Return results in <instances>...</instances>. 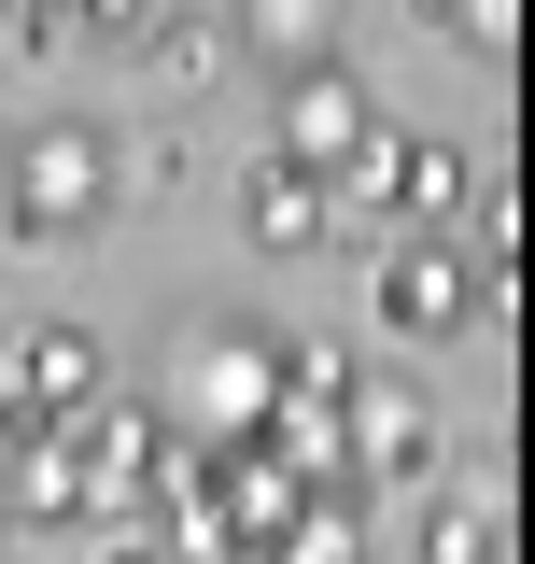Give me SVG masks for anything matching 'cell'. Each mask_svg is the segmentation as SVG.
Wrapping results in <instances>:
<instances>
[{
    "label": "cell",
    "instance_id": "cell-1",
    "mask_svg": "<svg viewBox=\"0 0 535 564\" xmlns=\"http://www.w3.org/2000/svg\"><path fill=\"white\" fill-rule=\"evenodd\" d=\"M113 198H128V141L99 128V113L14 128V155H0V240L14 254H85L113 226Z\"/></svg>",
    "mask_w": 535,
    "mask_h": 564
},
{
    "label": "cell",
    "instance_id": "cell-2",
    "mask_svg": "<svg viewBox=\"0 0 535 564\" xmlns=\"http://www.w3.org/2000/svg\"><path fill=\"white\" fill-rule=\"evenodd\" d=\"M367 141H381V99H367V70H352V57L282 70V99H268V155H282V170L338 184V170H367Z\"/></svg>",
    "mask_w": 535,
    "mask_h": 564
},
{
    "label": "cell",
    "instance_id": "cell-3",
    "mask_svg": "<svg viewBox=\"0 0 535 564\" xmlns=\"http://www.w3.org/2000/svg\"><path fill=\"white\" fill-rule=\"evenodd\" d=\"M99 325H29V339L0 352V423L14 437H70V423L99 410Z\"/></svg>",
    "mask_w": 535,
    "mask_h": 564
},
{
    "label": "cell",
    "instance_id": "cell-4",
    "mask_svg": "<svg viewBox=\"0 0 535 564\" xmlns=\"http://www.w3.org/2000/svg\"><path fill=\"white\" fill-rule=\"evenodd\" d=\"M367 311H381V339H466L479 325V282H466V254H451V240H395V254H381V269H367Z\"/></svg>",
    "mask_w": 535,
    "mask_h": 564
},
{
    "label": "cell",
    "instance_id": "cell-5",
    "mask_svg": "<svg viewBox=\"0 0 535 564\" xmlns=\"http://www.w3.org/2000/svg\"><path fill=\"white\" fill-rule=\"evenodd\" d=\"M352 184H367V198L395 212V240H451V226H466V198H479L451 141H395V128L367 141V170H352Z\"/></svg>",
    "mask_w": 535,
    "mask_h": 564
},
{
    "label": "cell",
    "instance_id": "cell-6",
    "mask_svg": "<svg viewBox=\"0 0 535 564\" xmlns=\"http://www.w3.org/2000/svg\"><path fill=\"white\" fill-rule=\"evenodd\" d=\"M0 522H14V536H70V522H99L85 437H14V452H0Z\"/></svg>",
    "mask_w": 535,
    "mask_h": 564
},
{
    "label": "cell",
    "instance_id": "cell-7",
    "mask_svg": "<svg viewBox=\"0 0 535 564\" xmlns=\"http://www.w3.org/2000/svg\"><path fill=\"white\" fill-rule=\"evenodd\" d=\"M198 395H211V423H226V437H254V423L282 410V325H254V311H211Z\"/></svg>",
    "mask_w": 535,
    "mask_h": 564
},
{
    "label": "cell",
    "instance_id": "cell-8",
    "mask_svg": "<svg viewBox=\"0 0 535 564\" xmlns=\"http://www.w3.org/2000/svg\"><path fill=\"white\" fill-rule=\"evenodd\" d=\"M338 437H352V480H423L437 466V410L408 381H352L338 395Z\"/></svg>",
    "mask_w": 535,
    "mask_h": 564
},
{
    "label": "cell",
    "instance_id": "cell-9",
    "mask_svg": "<svg viewBox=\"0 0 535 564\" xmlns=\"http://www.w3.org/2000/svg\"><path fill=\"white\" fill-rule=\"evenodd\" d=\"M325 226H338V184L282 170V155L240 170V240H254V254H325Z\"/></svg>",
    "mask_w": 535,
    "mask_h": 564
},
{
    "label": "cell",
    "instance_id": "cell-10",
    "mask_svg": "<svg viewBox=\"0 0 535 564\" xmlns=\"http://www.w3.org/2000/svg\"><path fill=\"white\" fill-rule=\"evenodd\" d=\"M254 564H367V480H310L296 522H282Z\"/></svg>",
    "mask_w": 535,
    "mask_h": 564
},
{
    "label": "cell",
    "instance_id": "cell-11",
    "mask_svg": "<svg viewBox=\"0 0 535 564\" xmlns=\"http://www.w3.org/2000/svg\"><path fill=\"white\" fill-rule=\"evenodd\" d=\"M128 57L155 70V85H211V70H226V14H155V0H141V14H128Z\"/></svg>",
    "mask_w": 535,
    "mask_h": 564
},
{
    "label": "cell",
    "instance_id": "cell-12",
    "mask_svg": "<svg viewBox=\"0 0 535 564\" xmlns=\"http://www.w3.org/2000/svg\"><path fill=\"white\" fill-rule=\"evenodd\" d=\"M423 564H507V522H493L479 494H437V508H423Z\"/></svg>",
    "mask_w": 535,
    "mask_h": 564
},
{
    "label": "cell",
    "instance_id": "cell-13",
    "mask_svg": "<svg viewBox=\"0 0 535 564\" xmlns=\"http://www.w3.org/2000/svg\"><path fill=\"white\" fill-rule=\"evenodd\" d=\"M155 551H170V564H254V551H240V522H226L211 494H198V508H170V536H155Z\"/></svg>",
    "mask_w": 535,
    "mask_h": 564
},
{
    "label": "cell",
    "instance_id": "cell-14",
    "mask_svg": "<svg viewBox=\"0 0 535 564\" xmlns=\"http://www.w3.org/2000/svg\"><path fill=\"white\" fill-rule=\"evenodd\" d=\"M226 43H254V57H282V70H310V57H325V29H310V14H282V0H268V14H240Z\"/></svg>",
    "mask_w": 535,
    "mask_h": 564
},
{
    "label": "cell",
    "instance_id": "cell-15",
    "mask_svg": "<svg viewBox=\"0 0 535 564\" xmlns=\"http://www.w3.org/2000/svg\"><path fill=\"white\" fill-rule=\"evenodd\" d=\"M451 43H479V57H507V43H522V14H507V0H466V14H451Z\"/></svg>",
    "mask_w": 535,
    "mask_h": 564
},
{
    "label": "cell",
    "instance_id": "cell-16",
    "mask_svg": "<svg viewBox=\"0 0 535 564\" xmlns=\"http://www.w3.org/2000/svg\"><path fill=\"white\" fill-rule=\"evenodd\" d=\"M99 564H170V551H155V536H99Z\"/></svg>",
    "mask_w": 535,
    "mask_h": 564
}]
</instances>
